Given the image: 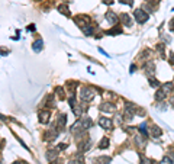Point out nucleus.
<instances>
[{
  "instance_id": "obj_27",
  "label": "nucleus",
  "mask_w": 174,
  "mask_h": 164,
  "mask_svg": "<svg viewBox=\"0 0 174 164\" xmlns=\"http://www.w3.org/2000/svg\"><path fill=\"white\" fill-rule=\"evenodd\" d=\"M67 147H68V145H67V144H60V145H58V147H57V148H58V150H65V148H67Z\"/></svg>"
},
{
  "instance_id": "obj_31",
  "label": "nucleus",
  "mask_w": 174,
  "mask_h": 164,
  "mask_svg": "<svg viewBox=\"0 0 174 164\" xmlns=\"http://www.w3.org/2000/svg\"><path fill=\"white\" fill-rule=\"evenodd\" d=\"M103 1H105L106 4H112V3H113V0H103Z\"/></svg>"
},
{
  "instance_id": "obj_23",
  "label": "nucleus",
  "mask_w": 174,
  "mask_h": 164,
  "mask_svg": "<svg viewBox=\"0 0 174 164\" xmlns=\"http://www.w3.org/2000/svg\"><path fill=\"white\" fill-rule=\"evenodd\" d=\"M160 164H174V160L171 157H168V155H165L163 160H161V163Z\"/></svg>"
},
{
  "instance_id": "obj_10",
  "label": "nucleus",
  "mask_w": 174,
  "mask_h": 164,
  "mask_svg": "<svg viewBox=\"0 0 174 164\" xmlns=\"http://www.w3.org/2000/svg\"><path fill=\"white\" fill-rule=\"evenodd\" d=\"M58 151H60L58 148H52V150H49V151L46 153V158H48L49 161H52V160H55V158L58 157V154H60V153H58Z\"/></svg>"
},
{
  "instance_id": "obj_26",
  "label": "nucleus",
  "mask_w": 174,
  "mask_h": 164,
  "mask_svg": "<svg viewBox=\"0 0 174 164\" xmlns=\"http://www.w3.org/2000/svg\"><path fill=\"white\" fill-rule=\"evenodd\" d=\"M132 1H133V0H120V3H123V4H129V6L133 4Z\"/></svg>"
},
{
  "instance_id": "obj_12",
  "label": "nucleus",
  "mask_w": 174,
  "mask_h": 164,
  "mask_svg": "<svg viewBox=\"0 0 174 164\" xmlns=\"http://www.w3.org/2000/svg\"><path fill=\"white\" fill-rule=\"evenodd\" d=\"M94 163L96 164H110V157H108V155H100L99 158L94 160Z\"/></svg>"
},
{
  "instance_id": "obj_25",
  "label": "nucleus",
  "mask_w": 174,
  "mask_h": 164,
  "mask_svg": "<svg viewBox=\"0 0 174 164\" xmlns=\"http://www.w3.org/2000/svg\"><path fill=\"white\" fill-rule=\"evenodd\" d=\"M150 83H151V86L152 87H158L160 86V83H158V80H155V78H150Z\"/></svg>"
},
{
  "instance_id": "obj_21",
  "label": "nucleus",
  "mask_w": 174,
  "mask_h": 164,
  "mask_svg": "<svg viewBox=\"0 0 174 164\" xmlns=\"http://www.w3.org/2000/svg\"><path fill=\"white\" fill-rule=\"evenodd\" d=\"M83 29V32L86 33L87 36H90V35H93V28L90 26V25H87V26H84V28H81Z\"/></svg>"
},
{
  "instance_id": "obj_24",
  "label": "nucleus",
  "mask_w": 174,
  "mask_h": 164,
  "mask_svg": "<svg viewBox=\"0 0 174 164\" xmlns=\"http://www.w3.org/2000/svg\"><path fill=\"white\" fill-rule=\"evenodd\" d=\"M120 32H122L120 28H115V29H112V31H108L109 35H116V33H120Z\"/></svg>"
},
{
  "instance_id": "obj_1",
  "label": "nucleus",
  "mask_w": 174,
  "mask_h": 164,
  "mask_svg": "<svg viewBox=\"0 0 174 164\" xmlns=\"http://www.w3.org/2000/svg\"><path fill=\"white\" fill-rule=\"evenodd\" d=\"M93 98H94V90L91 87L81 89V92H80V99H81L83 102H90V100H93Z\"/></svg>"
},
{
  "instance_id": "obj_20",
  "label": "nucleus",
  "mask_w": 174,
  "mask_h": 164,
  "mask_svg": "<svg viewBox=\"0 0 174 164\" xmlns=\"http://www.w3.org/2000/svg\"><path fill=\"white\" fill-rule=\"evenodd\" d=\"M68 164H83V157H81V153L76 157V160H71Z\"/></svg>"
},
{
  "instance_id": "obj_11",
  "label": "nucleus",
  "mask_w": 174,
  "mask_h": 164,
  "mask_svg": "<svg viewBox=\"0 0 174 164\" xmlns=\"http://www.w3.org/2000/svg\"><path fill=\"white\" fill-rule=\"evenodd\" d=\"M106 19H108L112 25H116V23H118V16L115 15V12H108V13H106Z\"/></svg>"
},
{
  "instance_id": "obj_34",
  "label": "nucleus",
  "mask_w": 174,
  "mask_h": 164,
  "mask_svg": "<svg viewBox=\"0 0 174 164\" xmlns=\"http://www.w3.org/2000/svg\"><path fill=\"white\" fill-rule=\"evenodd\" d=\"M152 164H158V163H155V161H152Z\"/></svg>"
},
{
  "instance_id": "obj_35",
  "label": "nucleus",
  "mask_w": 174,
  "mask_h": 164,
  "mask_svg": "<svg viewBox=\"0 0 174 164\" xmlns=\"http://www.w3.org/2000/svg\"><path fill=\"white\" fill-rule=\"evenodd\" d=\"M13 164H19V163H13Z\"/></svg>"
},
{
  "instance_id": "obj_9",
  "label": "nucleus",
  "mask_w": 174,
  "mask_h": 164,
  "mask_svg": "<svg viewBox=\"0 0 174 164\" xmlns=\"http://www.w3.org/2000/svg\"><path fill=\"white\" fill-rule=\"evenodd\" d=\"M120 21H122V25H125V26H130L132 25V18L128 13H122L120 15Z\"/></svg>"
},
{
  "instance_id": "obj_36",
  "label": "nucleus",
  "mask_w": 174,
  "mask_h": 164,
  "mask_svg": "<svg viewBox=\"0 0 174 164\" xmlns=\"http://www.w3.org/2000/svg\"><path fill=\"white\" fill-rule=\"evenodd\" d=\"M0 164H1V163H0Z\"/></svg>"
},
{
  "instance_id": "obj_2",
  "label": "nucleus",
  "mask_w": 174,
  "mask_h": 164,
  "mask_svg": "<svg viewBox=\"0 0 174 164\" xmlns=\"http://www.w3.org/2000/svg\"><path fill=\"white\" fill-rule=\"evenodd\" d=\"M133 16H135V21H136L138 23H145L147 21H148V13H145V12L142 10V9H138V10H135Z\"/></svg>"
},
{
  "instance_id": "obj_32",
  "label": "nucleus",
  "mask_w": 174,
  "mask_h": 164,
  "mask_svg": "<svg viewBox=\"0 0 174 164\" xmlns=\"http://www.w3.org/2000/svg\"><path fill=\"white\" fill-rule=\"evenodd\" d=\"M135 68H136L135 66H130V73H133V71H135Z\"/></svg>"
},
{
  "instance_id": "obj_6",
  "label": "nucleus",
  "mask_w": 174,
  "mask_h": 164,
  "mask_svg": "<svg viewBox=\"0 0 174 164\" xmlns=\"http://www.w3.org/2000/svg\"><path fill=\"white\" fill-rule=\"evenodd\" d=\"M88 21H90V19H88V16H86V15H83V16H77L76 19H74V22H76L80 28H84L87 23H88Z\"/></svg>"
},
{
  "instance_id": "obj_22",
  "label": "nucleus",
  "mask_w": 174,
  "mask_h": 164,
  "mask_svg": "<svg viewBox=\"0 0 174 164\" xmlns=\"http://www.w3.org/2000/svg\"><path fill=\"white\" fill-rule=\"evenodd\" d=\"M139 132H141L142 135H145V137L148 135V131H147V123H145V122H142L141 125H139Z\"/></svg>"
},
{
  "instance_id": "obj_8",
  "label": "nucleus",
  "mask_w": 174,
  "mask_h": 164,
  "mask_svg": "<svg viewBox=\"0 0 174 164\" xmlns=\"http://www.w3.org/2000/svg\"><path fill=\"white\" fill-rule=\"evenodd\" d=\"M49 110H41L39 112V120H41V123H48V120H49Z\"/></svg>"
},
{
  "instance_id": "obj_4",
  "label": "nucleus",
  "mask_w": 174,
  "mask_h": 164,
  "mask_svg": "<svg viewBox=\"0 0 174 164\" xmlns=\"http://www.w3.org/2000/svg\"><path fill=\"white\" fill-rule=\"evenodd\" d=\"M65 123H67V115H60L58 116V119H57V125H55V128L58 129V131H63L65 126Z\"/></svg>"
},
{
  "instance_id": "obj_19",
  "label": "nucleus",
  "mask_w": 174,
  "mask_h": 164,
  "mask_svg": "<svg viewBox=\"0 0 174 164\" xmlns=\"http://www.w3.org/2000/svg\"><path fill=\"white\" fill-rule=\"evenodd\" d=\"M55 93H57V96H58L60 99L65 98V92L63 90V87H55Z\"/></svg>"
},
{
  "instance_id": "obj_13",
  "label": "nucleus",
  "mask_w": 174,
  "mask_h": 164,
  "mask_svg": "<svg viewBox=\"0 0 174 164\" xmlns=\"http://www.w3.org/2000/svg\"><path fill=\"white\" fill-rule=\"evenodd\" d=\"M32 48H33V51L35 52H39L41 49L44 48V42H42V39H36L35 42L32 44Z\"/></svg>"
},
{
  "instance_id": "obj_29",
  "label": "nucleus",
  "mask_w": 174,
  "mask_h": 164,
  "mask_svg": "<svg viewBox=\"0 0 174 164\" xmlns=\"http://www.w3.org/2000/svg\"><path fill=\"white\" fill-rule=\"evenodd\" d=\"M26 29H28V31H31V32H33V31H35V26H33V25H31V26H28Z\"/></svg>"
},
{
  "instance_id": "obj_15",
  "label": "nucleus",
  "mask_w": 174,
  "mask_h": 164,
  "mask_svg": "<svg viewBox=\"0 0 174 164\" xmlns=\"http://www.w3.org/2000/svg\"><path fill=\"white\" fill-rule=\"evenodd\" d=\"M58 12H60V13H63V15H65V16H70V15H71L67 4H60V6H58Z\"/></svg>"
},
{
  "instance_id": "obj_5",
  "label": "nucleus",
  "mask_w": 174,
  "mask_h": 164,
  "mask_svg": "<svg viewBox=\"0 0 174 164\" xmlns=\"http://www.w3.org/2000/svg\"><path fill=\"white\" fill-rule=\"evenodd\" d=\"M90 145H91V141L90 140H83V141L78 142V151L80 153H86L87 150L90 148Z\"/></svg>"
},
{
  "instance_id": "obj_14",
  "label": "nucleus",
  "mask_w": 174,
  "mask_h": 164,
  "mask_svg": "<svg viewBox=\"0 0 174 164\" xmlns=\"http://www.w3.org/2000/svg\"><path fill=\"white\" fill-rule=\"evenodd\" d=\"M144 70H145L150 76H152V74H154V71H155V66H154V63H147V64L144 66Z\"/></svg>"
},
{
  "instance_id": "obj_28",
  "label": "nucleus",
  "mask_w": 174,
  "mask_h": 164,
  "mask_svg": "<svg viewBox=\"0 0 174 164\" xmlns=\"http://www.w3.org/2000/svg\"><path fill=\"white\" fill-rule=\"evenodd\" d=\"M0 54L1 55H7L9 54V51H7V49H6V51H4V49H0Z\"/></svg>"
},
{
  "instance_id": "obj_3",
  "label": "nucleus",
  "mask_w": 174,
  "mask_h": 164,
  "mask_svg": "<svg viewBox=\"0 0 174 164\" xmlns=\"http://www.w3.org/2000/svg\"><path fill=\"white\" fill-rule=\"evenodd\" d=\"M99 125L103 128V129H112V120L110 118H105V116H102V118H99Z\"/></svg>"
},
{
  "instance_id": "obj_16",
  "label": "nucleus",
  "mask_w": 174,
  "mask_h": 164,
  "mask_svg": "<svg viewBox=\"0 0 174 164\" xmlns=\"http://www.w3.org/2000/svg\"><path fill=\"white\" fill-rule=\"evenodd\" d=\"M151 132H152V137H154V138H157V137H161V134H163L161 128H160V126H157V125H154V126L151 128Z\"/></svg>"
},
{
  "instance_id": "obj_17",
  "label": "nucleus",
  "mask_w": 174,
  "mask_h": 164,
  "mask_svg": "<svg viewBox=\"0 0 174 164\" xmlns=\"http://www.w3.org/2000/svg\"><path fill=\"white\" fill-rule=\"evenodd\" d=\"M73 113L76 115V118H81V113H83V106H73Z\"/></svg>"
},
{
  "instance_id": "obj_30",
  "label": "nucleus",
  "mask_w": 174,
  "mask_h": 164,
  "mask_svg": "<svg viewBox=\"0 0 174 164\" xmlns=\"http://www.w3.org/2000/svg\"><path fill=\"white\" fill-rule=\"evenodd\" d=\"M170 58H171V64H174V52H170Z\"/></svg>"
},
{
  "instance_id": "obj_33",
  "label": "nucleus",
  "mask_w": 174,
  "mask_h": 164,
  "mask_svg": "<svg viewBox=\"0 0 174 164\" xmlns=\"http://www.w3.org/2000/svg\"><path fill=\"white\" fill-rule=\"evenodd\" d=\"M51 164H63V163H60V161H54V163H51Z\"/></svg>"
},
{
  "instance_id": "obj_18",
  "label": "nucleus",
  "mask_w": 174,
  "mask_h": 164,
  "mask_svg": "<svg viewBox=\"0 0 174 164\" xmlns=\"http://www.w3.org/2000/svg\"><path fill=\"white\" fill-rule=\"evenodd\" d=\"M109 144H110V141H109L108 138H103L102 141L99 142V148H100V150H106L109 147Z\"/></svg>"
},
{
  "instance_id": "obj_7",
  "label": "nucleus",
  "mask_w": 174,
  "mask_h": 164,
  "mask_svg": "<svg viewBox=\"0 0 174 164\" xmlns=\"http://www.w3.org/2000/svg\"><path fill=\"white\" fill-rule=\"evenodd\" d=\"M115 106L112 105V103H108V102H105V103H102L100 105V110L102 112H108V113H110V112H115Z\"/></svg>"
}]
</instances>
